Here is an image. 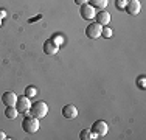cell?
Wrapping results in <instances>:
<instances>
[{"instance_id":"cell-4","label":"cell","mask_w":146,"mask_h":140,"mask_svg":"<svg viewBox=\"0 0 146 140\" xmlns=\"http://www.w3.org/2000/svg\"><path fill=\"white\" fill-rule=\"evenodd\" d=\"M31 107V101L27 95H22V97H17V101H16V109L19 114H27Z\"/></svg>"},{"instance_id":"cell-9","label":"cell","mask_w":146,"mask_h":140,"mask_svg":"<svg viewBox=\"0 0 146 140\" xmlns=\"http://www.w3.org/2000/svg\"><path fill=\"white\" fill-rule=\"evenodd\" d=\"M62 115H64L65 118H75L76 115H78V109H76L75 104H65V106L62 107Z\"/></svg>"},{"instance_id":"cell-3","label":"cell","mask_w":146,"mask_h":140,"mask_svg":"<svg viewBox=\"0 0 146 140\" xmlns=\"http://www.w3.org/2000/svg\"><path fill=\"white\" fill-rule=\"evenodd\" d=\"M90 131H92L96 137H104V135L107 134V131H109V126H107V123L104 120H98L92 125V129H90Z\"/></svg>"},{"instance_id":"cell-10","label":"cell","mask_w":146,"mask_h":140,"mask_svg":"<svg viewBox=\"0 0 146 140\" xmlns=\"http://www.w3.org/2000/svg\"><path fill=\"white\" fill-rule=\"evenodd\" d=\"M2 101H3V104H6V106H16V101H17V95L14 92H5L2 95Z\"/></svg>"},{"instance_id":"cell-20","label":"cell","mask_w":146,"mask_h":140,"mask_svg":"<svg viewBox=\"0 0 146 140\" xmlns=\"http://www.w3.org/2000/svg\"><path fill=\"white\" fill-rule=\"evenodd\" d=\"M75 3L81 6V5H84V3H89V0H75Z\"/></svg>"},{"instance_id":"cell-12","label":"cell","mask_w":146,"mask_h":140,"mask_svg":"<svg viewBox=\"0 0 146 140\" xmlns=\"http://www.w3.org/2000/svg\"><path fill=\"white\" fill-rule=\"evenodd\" d=\"M5 115H6V118H9V120H14L17 115H19V112H17L16 106H6Z\"/></svg>"},{"instance_id":"cell-17","label":"cell","mask_w":146,"mask_h":140,"mask_svg":"<svg viewBox=\"0 0 146 140\" xmlns=\"http://www.w3.org/2000/svg\"><path fill=\"white\" fill-rule=\"evenodd\" d=\"M127 5V0H115V6L118 9H124Z\"/></svg>"},{"instance_id":"cell-8","label":"cell","mask_w":146,"mask_h":140,"mask_svg":"<svg viewBox=\"0 0 146 140\" xmlns=\"http://www.w3.org/2000/svg\"><path fill=\"white\" fill-rule=\"evenodd\" d=\"M59 50V45H56L51 39H47L44 42V53L45 55H56Z\"/></svg>"},{"instance_id":"cell-14","label":"cell","mask_w":146,"mask_h":140,"mask_svg":"<svg viewBox=\"0 0 146 140\" xmlns=\"http://www.w3.org/2000/svg\"><path fill=\"white\" fill-rule=\"evenodd\" d=\"M89 3L96 9H104L107 6V0H89Z\"/></svg>"},{"instance_id":"cell-23","label":"cell","mask_w":146,"mask_h":140,"mask_svg":"<svg viewBox=\"0 0 146 140\" xmlns=\"http://www.w3.org/2000/svg\"><path fill=\"white\" fill-rule=\"evenodd\" d=\"M0 27H2V17H0Z\"/></svg>"},{"instance_id":"cell-1","label":"cell","mask_w":146,"mask_h":140,"mask_svg":"<svg viewBox=\"0 0 146 140\" xmlns=\"http://www.w3.org/2000/svg\"><path fill=\"white\" fill-rule=\"evenodd\" d=\"M39 118L33 117V115H30V117H25L22 121V129L25 132H28V134H34V132H37V129H39Z\"/></svg>"},{"instance_id":"cell-16","label":"cell","mask_w":146,"mask_h":140,"mask_svg":"<svg viewBox=\"0 0 146 140\" xmlns=\"http://www.w3.org/2000/svg\"><path fill=\"white\" fill-rule=\"evenodd\" d=\"M101 36H103V37H110V36H112V28H109V27H103V30H101Z\"/></svg>"},{"instance_id":"cell-18","label":"cell","mask_w":146,"mask_h":140,"mask_svg":"<svg viewBox=\"0 0 146 140\" xmlns=\"http://www.w3.org/2000/svg\"><path fill=\"white\" fill-rule=\"evenodd\" d=\"M137 84H138L140 89H146V78L145 76H140V78L137 79Z\"/></svg>"},{"instance_id":"cell-5","label":"cell","mask_w":146,"mask_h":140,"mask_svg":"<svg viewBox=\"0 0 146 140\" xmlns=\"http://www.w3.org/2000/svg\"><path fill=\"white\" fill-rule=\"evenodd\" d=\"M101 30H103V25H100L98 22H93L86 28V36L90 37V39H98L101 36Z\"/></svg>"},{"instance_id":"cell-21","label":"cell","mask_w":146,"mask_h":140,"mask_svg":"<svg viewBox=\"0 0 146 140\" xmlns=\"http://www.w3.org/2000/svg\"><path fill=\"white\" fill-rule=\"evenodd\" d=\"M5 139H8V137H6V134L3 131H0V140H5Z\"/></svg>"},{"instance_id":"cell-11","label":"cell","mask_w":146,"mask_h":140,"mask_svg":"<svg viewBox=\"0 0 146 140\" xmlns=\"http://www.w3.org/2000/svg\"><path fill=\"white\" fill-rule=\"evenodd\" d=\"M95 17H96V22H98L100 25H103V27L109 25V22H110V14L107 11H104V9H101L100 13H96Z\"/></svg>"},{"instance_id":"cell-6","label":"cell","mask_w":146,"mask_h":140,"mask_svg":"<svg viewBox=\"0 0 146 140\" xmlns=\"http://www.w3.org/2000/svg\"><path fill=\"white\" fill-rule=\"evenodd\" d=\"M95 8H93L90 3H84V5H81V17L82 19H86V20H90V19H93L95 17Z\"/></svg>"},{"instance_id":"cell-7","label":"cell","mask_w":146,"mask_h":140,"mask_svg":"<svg viewBox=\"0 0 146 140\" xmlns=\"http://www.w3.org/2000/svg\"><path fill=\"white\" fill-rule=\"evenodd\" d=\"M124 9H126L131 16H137V14L140 13V9H141L140 0H127V5H126Z\"/></svg>"},{"instance_id":"cell-15","label":"cell","mask_w":146,"mask_h":140,"mask_svg":"<svg viewBox=\"0 0 146 140\" xmlns=\"http://www.w3.org/2000/svg\"><path fill=\"white\" fill-rule=\"evenodd\" d=\"M25 95L28 97V98H33L34 95H36V87H34V86H30V87H27V90H25Z\"/></svg>"},{"instance_id":"cell-22","label":"cell","mask_w":146,"mask_h":140,"mask_svg":"<svg viewBox=\"0 0 146 140\" xmlns=\"http://www.w3.org/2000/svg\"><path fill=\"white\" fill-rule=\"evenodd\" d=\"M6 16V11L5 9H0V17H5Z\"/></svg>"},{"instance_id":"cell-19","label":"cell","mask_w":146,"mask_h":140,"mask_svg":"<svg viewBox=\"0 0 146 140\" xmlns=\"http://www.w3.org/2000/svg\"><path fill=\"white\" fill-rule=\"evenodd\" d=\"M51 41H53V42H54V44H56V45H61L62 42H64V37H62L61 34H56V36H54V37H53V39H51Z\"/></svg>"},{"instance_id":"cell-13","label":"cell","mask_w":146,"mask_h":140,"mask_svg":"<svg viewBox=\"0 0 146 140\" xmlns=\"http://www.w3.org/2000/svg\"><path fill=\"white\" fill-rule=\"evenodd\" d=\"M79 139L81 140H92V139H98V137H96L90 129H82L81 134H79Z\"/></svg>"},{"instance_id":"cell-2","label":"cell","mask_w":146,"mask_h":140,"mask_svg":"<svg viewBox=\"0 0 146 140\" xmlns=\"http://www.w3.org/2000/svg\"><path fill=\"white\" fill-rule=\"evenodd\" d=\"M28 112L33 115V117H36V118H42V117L47 115L48 106H47V103H44V101H36V103L31 104V107H30Z\"/></svg>"}]
</instances>
